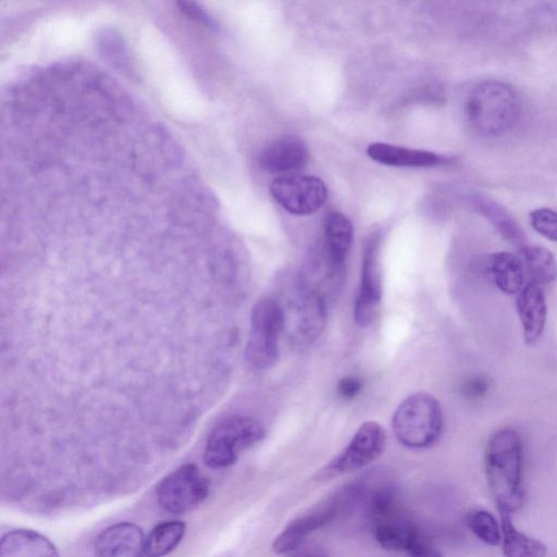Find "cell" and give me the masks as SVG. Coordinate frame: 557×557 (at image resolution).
<instances>
[{"label":"cell","instance_id":"44dd1931","mask_svg":"<svg viewBox=\"0 0 557 557\" xmlns=\"http://www.w3.org/2000/svg\"><path fill=\"white\" fill-rule=\"evenodd\" d=\"M503 553L505 557H545L546 547L540 541L517 530L511 513L499 511Z\"/></svg>","mask_w":557,"mask_h":557},{"label":"cell","instance_id":"5bb4252c","mask_svg":"<svg viewBox=\"0 0 557 557\" xmlns=\"http://www.w3.org/2000/svg\"><path fill=\"white\" fill-rule=\"evenodd\" d=\"M516 307L527 345H534L542 336L547 318V305L541 286L527 283L517 294Z\"/></svg>","mask_w":557,"mask_h":557},{"label":"cell","instance_id":"d4e9b609","mask_svg":"<svg viewBox=\"0 0 557 557\" xmlns=\"http://www.w3.org/2000/svg\"><path fill=\"white\" fill-rule=\"evenodd\" d=\"M533 230L543 237L557 242V211L549 208H539L530 213Z\"/></svg>","mask_w":557,"mask_h":557},{"label":"cell","instance_id":"603a6c76","mask_svg":"<svg viewBox=\"0 0 557 557\" xmlns=\"http://www.w3.org/2000/svg\"><path fill=\"white\" fill-rule=\"evenodd\" d=\"M185 530V523L180 520L158 524L145 541L144 557L166 556L182 542Z\"/></svg>","mask_w":557,"mask_h":557},{"label":"cell","instance_id":"8fae6325","mask_svg":"<svg viewBox=\"0 0 557 557\" xmlns=\"http://www.w3.org/2000/svg\"><path fill=\"white\" fill-rule=\"evenodd\" d=\"M345 494L334 500L320 505L292 520L272 543V549L276 554H289L300 547L306 537L314 530L330 522L338 512Z\"/></svg>","mask_w":557,"mask_h":557},{"label":"cell","instance_id":"f546056e","mask_svg":"<svg viewBox=\"0 0 557 557\" xmlns=\"http://www.w3.org/2000/svg\"><path fill=\"white\" fill-rule=\"evenodd\" d=\"M288 557H329L327 554L319 547H298L289 553Z\"/></svg>","mask_w":557,"mask_h":557},{"label":"cell","instance_id":"ac0fdd59","mask_svg":"<svg viewBox=\"0 0 557 557\" xmlns=\"http://www.w3.org/2000/svg\"><path fill=\"white\" fill-rule=\"evenodd\" d=\"M354 238L350 220L341 212H330L324 221L323 248L331 261L345 269Z\"/></svg>","mask_w":557,"mask_h":557},{"label":"cell","instance_id":"484cf974","mask_svg":"<svg viewBox=\"0 0 557 557\" xmlns=\"http://www.w3.org/2000/svg\"><path fill=\"white\" fill-rule=\"evenodd\" d=\"M180 11L187 17L202 24L207 27L219 29L215 18L199 4L195 2L180 1L177 2Z\"/></svg>","mask_w":557,"mask_h":557},{"label":"cell","instance_id":"7a4b0ae2","mask_svg":"<svg viewBox=\"0 0 557 557\" xmlns=\"http://www.w3.org/2000/svg\"><path fill=\"white\" fill-rule=\"evenodd\" d=\"M284 332L297 345H309L319 338L326 322V301L302 278L286 272L277 280V298Z\"/></svg>","mask_w":557,"mask_h":557},{"label":"cell","instance_id":"8992f818","mask_svg":"<svg viewBox=\"0 0 557 557\" xmlns=\"http://www.w3.org/2000/svg\"><path fill=\"white\" fill-rule=\"evenodd\" d=\"M283 332V317L277 301L274 298L257 301L251 309L245 349V359L252 369L265 370L275 364L280 355L278 339Z\"/></svg>","mask_w":557,"mask_h":557},{"label":"cell","instance_id":"ffe728a7","mask_svg":"<svg viewBox=\"0 0 557 557\" xmlns=\"http://www.w3.org/2000/svg\"><path fill=\"white\" fill-rule=\"evenodd\" d=\"M518 255L524 268L525 276L532 284L546 285L557 278V262L545 247L525 245L519 248Z\"/></svg>","mask_w":557,"mask_h":557},{"label":"cell","instance_id":"9c48e42d","mask_svg":"<svg viewBox=\"0 0 557 557\" xmlns=\"http://www.w3.org/2000/svg\"><path fill=\"white\" fill-rule=\"evenodd\" d=\"M386 435L375 421L362 423L345 449L322 471L324 478L350 473L376 460L384 451Z\"/></svg>","mask_w":557,"mask_h":557},{"label":"cell","instance_id":"3957f363","mask_svg":"<svg viewBox=\"0 0 557 557\" xmlns=\"http://www.w3.org/2000/svg\"><path fill=\"white\" fill-rule=\"evenodd\" d=\"M465 112L471 127L479 134L497 137L518 123L522 102L510 85L490 79L476 84L469 91Z\"/></svg>","mask_w":557,"mask_h":557},{"label":"cell","instance_id":"e0dca14e","mask_svg":"<svg viewBox=\"0 0 557 557\" xmlns=\"http://www.w3.org/2000/svg\"><path fill=\"white\" fill-rule=\"evenodd\" d=\"M0 557H59V554L46 536L32 530L18 529L2 536Z\"/></svg>","mask_w":557,"mask_h":557},{"label":"cell","instance_id":"ba28073f","mask_svg":"<svg viewBox=\"0 0 557 557\" xmlns=\"http://www.w3.org/2000/svg\"><path fill=\"white\" fill-rule=\"evenodd\" d=\"M379 232L371 233L363 245L361 276L354 305V319L359 326H368L374 319L382 298Z\"/></svg>","mask_w":557,"mask_h":557},{"label":"cell","instance_id":"4fadbf2b","mask_svg":"<svg viewBox=\"0 0 557 557\" xmlns=\"http://www.w3.org/2000/svg\"><path fill=\"white\" fill-rule=\"evenodd\" d=\"M309 158L306 143L294 135H285L269 144L261 152L260 166L271 173H288L302 168Z\"/></svg>","mask_w":557,"mask_h":557},{"label":"cell","instance_id":"2e32d148","mask_svg":"<svg viewBox=\"0 0 557 557\" xmlns=\"http://www.w3.org/2000/svg\"><path fill=\"white\" fill-rule=\"evenodd\" d=\"M485 269L495 285L505 294L517 295L525 286V272L519 255L498 251L491 253Z\"/></svg>","mask_w":557,"mask_h":557},{"label":"cell","instance_id":"5b68a950","mask_svg":"<svg viewBox=\"0 0 557 557\" xmlns=\"http://www.w3.org/2000/svg\"><path fill=\"white\" fill-rule=\"evenodd\" d=\"M264 426L256 418L235 414L222 420L208 436L203 461L210 468L233 465L239 454L260 442Z\"/></svg>","mask_w":557,"mask_h":557},{"label":"cell","instance_id":"4316f807","mask_svg":"<svg viewBox=\"0 0 557 557\" xmlns=\"http://www.w3.org/2000/svg\"><path fill=\"white\" fill-rule=\"evenodd\" d=\"M490 388V381L485 375H470L461 385L462 394L470 399L484 397Z\"/></svg>","mask_w":557,"mask_h":557},{"label":"cell","instance_id":"52a82bcc","mask_svg":"<svg viewBox=\"0 0 557 557\" xmlns=\"http://www.w3.org/2000/svg\"><path fill=\"white\" fill-rule=\"evenodd\" d=\"M210 482L196 465L186 463L169 473L158 485L160 506L174 515L186 513L199 506L209 494Z\"/></svg>","mask_w":557,"mask_h":557},{"label":"cell","instance_id":"277c9868","mask_svg":"<svg viewBox=\"0 0 557 557\" xmlns=\"http://www.w3.org/2000/svg\"><path fill=\"white\" fill-rule=\"evenodd\" d=\"M444 426L441 404L431 394L420 392L408 396L395 410L392 428L398 442L414 449L432 446Z\"/></svg>","mask_w":557,"mask_h":557},{"label":"cell","instance_id":"7402d4cb","mask_svg":"<svg viewBox=\"0 0 557 557\" xmlns=\"http://www.w3.org/2000/svg\"><path fill=\"white\" fill-rule=\"evenodd\" d=\"M418 533L413 525L392 515L379 520L374 531L377 543L394 552H407Z\"/></svg>","mask_w":557,"mask_h":557},{"label":"cell","instance_id":"d6986e66","mask_svg":"<svg viewBox=\"0 0 557 557\" xmlns=\"http://www.w3.org/2000/svg\"><path fill=\"white\" fill-rule=\"evenodd\" d=\"M471 202L475 210L484 215L506 240L519 248L527 245L523 230L502 206L480 195L472 197Z\"/></svg>","mask_w":557,"mask_h":557},{"label":"cell","instance_id":"cb8c5ba5","mask_svg":"<svg viewBox=\"0 0 557 557\" xmlns=\"http://www.w3.org/2000/svg\"><path fill=\"white\" fill-rule=\"evenodd\" d=\"M467 524L472 533L491 546L502 543V528L495 517L483 509H472L467 513Z\"/></svg>","mask_w":557,"mask_h":557},{"label":"cell","instance_id":"9a60e30c","mask_svg":"<svg viewBox=\"0 0 557 557\" xmlns=\"http://www.w3.org/2000/svg\"><path fill=\"white\" fill-rule=\"evenodd\" d=\"M367 153L373 161L391 166L426 168L449 163V158L432 151L385 143L369 145Z\"/></svg>","mask_w":557,"mask_h":557},{"label":"cell","instance_id":"30bf717a","mask_svg":"<svg viewBox=\"0 0 557 557\" xmlns=\"http://www.w3.org/2000/svg\"><path fill=\"white\" fill-rule=\"evenodd\" d=\"M270 191L284 210L295 215L317 212L327 198L323 181L308 175L278 176L272 181Z\"/></svg>","mask_w":557,"mask_h":557},{"label":"cell","instance_id":"6da1fadb","mask_svg":"<svg viewBox=\"0 0 557 557\" xmlns=\"http://www.w3.org/2000/svg\"><path fill=\"white\" fill-rule=\"evenodd\" d=\"M484 462L498 511H517L524 499L523 447L519 433L509 426L495 431L487 441Z\"/></svg>","mask_w":557,"mask_h":557},{"label":"cell","instance_id":"f1b7e54d","mask_svg":"<svg viewBox=\"0 0 557 557\" xmlns=\"http://www.w3.org/2000/svg\"><path fill=\"white\" fill-rule=\"evenodd\" d=\"M362 389V382L355 375H346L337 383V393L345 400L357 397Z\"/></svg>","mask_w":557,"mask_h":557},{"label":"cell","instance_id":"83f0119b","mask_svg":"<svg viewBox=\"0 0 557 557\" xmlns=\"http://www.w3.org/2000/svg\"><path fill=\"white\" fill-rule=\"evenodd\" d=\"M410 557H443L432 544H430L420 533L411 542L406 552Z\"/></svg>","mask_w":557,"mask_h":557},{"label":"cell","instance_id":"7c38bea8","mask_svg":"<svg viewBox=\"0 0 557 557\" xmlns=\"http://www.w3.org/2000/svg\"><path fill=\"white\" fill-rule=\"evenodd\" d=\"M143 530L131 522H120L104 529L96 539V557H144Z\"/></svg>","mask_w":557,"mask_h":557}]
</instances>
